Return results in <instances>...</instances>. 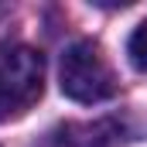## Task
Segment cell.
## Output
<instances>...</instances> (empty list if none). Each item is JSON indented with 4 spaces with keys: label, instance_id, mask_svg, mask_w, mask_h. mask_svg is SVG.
<instances>
[{
    "label": "cell",
    "instance_id": "obj_1",
    "mask_svg": "<svg viewBox=\"0 0 147 147\" xmlns=\"http://www.w3.org/2000/svg\"><path fill=\"white\" fill-rule=\"evenodd\" d=\"M45 92V58L21 41H0V123L17 120Z\"/></svg>",
    "mask_w": 147,
    "mask_h": 147
},
{
    "label": "cell",
    "instance_id": "obj_2",
    "mask_svg": "<svg viewBox=\"0 0 147 147\" xmlns=\"http://www.w3.org/2000/svg\"><path fill=\"white\" fill-rule=\"evenodd\" d=\"M58 86L69 99L92 106V103H103L116 92V75H113L110 62L96 41H75L62 55Z\"/></svg>",
    "mask_w": 147,
    "mask_h": 147
},
{
    "label": "cell",
    "instance_id": "obj_3",
    "mask_svg": "<svg viewBox=\"0 0 147 147\" xmlns=\"http://www.w3.org/2000/svg\"><path fill=\"white\" fill-rule=\"evenodd\" d=\"M127 55H130V65L137 72H147V21H140L134 28V34L127 41Z\"/></svg>",
    "mask_w": 147,
    "mask_h": 147
}]
</instances>
